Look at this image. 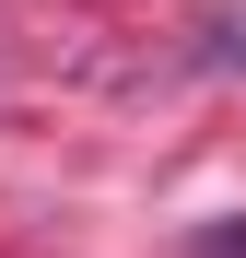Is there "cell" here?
<instances>
[{"mask_svg": "<svg viewBox=\"0 0 246 258\" xmlns=\"http://www.w3.org/2000/svg\"><path fill=\"white\" fill-rule=\"evenodd\" d=\"M211 59H223V71H246V12H234V24L211 35Z\"/></svg>", "mask_w": 246, "mask_h": 258, "instance_id": "cell-1", "label": "cell"}, {"mask_svg": "<svg viewBox=\"0 0 246 258\" xmlns=\"http://www.w3.org/2000/svg\"><path fill=\"white\" fill-rule=\"evenodd\" d=\"M199 258H246V223H223V235H199Z\"/></svg>", "mask_w": 246, "mask_h": 258, "instance_id": "cell-2", "label": "cell"}]
</instances>
